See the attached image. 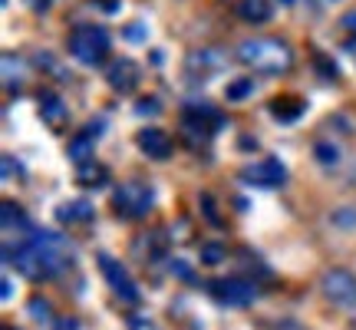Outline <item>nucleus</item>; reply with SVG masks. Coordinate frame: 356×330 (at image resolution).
Instances as JSON below:
<instances>
[{
    "instance_id": "obj_1",
    "label": "nucleus",
    "mask_w": 356,
    "mask_h": 330,
    "mask_svg": "<svg viewBox=\"0 0 356 330\" xmlns=\"http://www.w3.org/2000/svg\"><path fill=\"white\" fill-rule=\"evenodd\" d=\"M238 63H244L254 73H267V77H280L293 66V50L277 37H248L238 43Z\"/></svg>"
},
{
    "instance_id": "obj_2",
    "label": "nucleus",
    "mask_w": 356,
    "mask_h": 330,
    "mask_svg": "<svg viewBox=\"0 0 356 330\" xmlns=\"http://www.w3.org/2000/svg\"><path fill=\"white\" fill-rule=\"evenodd\" d=\"M26 244L40 254V261H43V267H47V278H60V274H66V271L73 267L76 251H73L70 238L60 235V231L33 228L30 231V238H26Z\"/></svg>"
},
{
    "instance_id": "obj_3",
    "label": "nucleus",
    "mask_w": 356,
    "mask_h": 330,
    "mask_svg": "<svg viewBox=\"0 0 356 330\" xmlns=\"http://www.w3.org/2000/svg\"><path fill=\"white\" fill-rule=\"evenodd\" d=\"M70 56L83 66H99L109 56V30L99 24H76L70 30Z\"/></svg>"
},
{
    "instance_id": "obj_4",
    "label": "nucleus",
    "mask_w": 356,
    "mask_h": 330,
    "mask_svg": "<svg viewBox=\"0 0 356 330\" xmlns=\"http://www.w3.org/2000/svg\"><path fill=\"white\" fill-rule=\"evenodd\" d=\"M113 205L122 218H145L155 205V191H152V185L132 178V182H122V185L113 191Z\"/></svg>"
},
{
    "instance_id": "obj_5",
    "label": "nucleus",
    "mask_w": 356,
    "mask_h": 330,
    "mask_svg": "<svg viewBox=\"0 0 356 330\" xmlns=\"http://www.w3.org/2000/svg\"><path fill=\"white\" fill-rule=\"evenodd\" d=\"M208 294L221 307H251L257 301V284L244 278H218L208 284Z\"/></svg>"
},
{
    "instance_id": "obj_6",
    "label": "nucleus",
    "mask_w": 356,
    "mask_h": 330,
    "mask_svg": "<svg viewBox=\"0 0 356 330\" xmlns=\"http://www.w3.org/2000/svg\"><path fill=\"white\" fill-rule=\"evenodd\" d=\"M96 261H99V271H102V278L109 281V288L115 291V297H122L126 304H139V288H136V281L129 278V271L122 267V261H115L113 254H106L99 251L96 254Z\"/></svg>"
},
{
    "instance_id": "obj_7",
    "label": "nucleus",
    "mask_w": 356,
    "mask_h": 330,
    "mask_svg": "<svg viewBox=\"0 0 356 330\" xmlns=\"http://www.w3.org/2000/svg\"><path fill=\"white\" fill-rule=\"evenodd\" d=\"M320 288H323V297L333 301V304L356 307V274L353 271H346V267H330V271H323Z\"/></svg>"
},
{
    "instance_id": "obj_8",
    "label": "nucleus",
    "mask_w": 356,
    "mask_h": 330,
    "mask_svg": "<svg viewBox=\"0 0 356 330\" xmlns=\"http://www.w3.org/2000/svg\"><path fill=\"white\" fill-rule=\"evenodd\" d=\"M3 261L17 267V274H24L26 281H47V267L40 261V254L26 242L20 244H3Z\"/></svg>"
},
{
    "instance_id": "obj_9",
    "label": "nucleus",
    "mask_w": 356,
    "mask_h": 330,
    "mask_svg": "<svg viewBox=\"0 0 356 330\" xmlns=\"http://www.w3.org/2000/svg\"><path fill=\"white\" fill-rule=\"evenodd\" d=\"M241 182L257 185V189H277L287 182V168L280 165V159H261L241 168Z\"/></svg>"
},
{
    "instance_id": "obj_10",
    "label": "nucleus",
    "mask_w": 356,
    "mask_h": 330,
    "mask_svg": "<svg viewBox=\"0 0 356 330\" xmlns=\"http://www.w3.org/2000/svg\"><path fill=\"white\" fill-rule=\"evenodd\" d=\"M142 79V66L132 60V56H119V60H113L109 63V70H106V83L115 89V93H122V96H129L132 89L139 86Z\"/></svg>"
},
{
    "instance_id": "obj_11",
    "label": "nucleus",
    "mask_w": 356,
    "mask_h": 330,
    "mask_svg": "<svg viewBox=\"0 0 356 330\" xmlns=\"http://www.w3.org/2000/svg\"><path fill=\"white\" fill-rule=\"evenodd\" d=\"M225 66H228V56H225V50H218V47H202V50H191L185 56V70L188 73H202V77L221 73Z\"/></svg>"
},
{
    "instance_id": "obj_12",
    "label": "nucleus",
    "mask_w": 356,
    "mask_h": 330,
    "mask_svg": "<svg viewBox=\"0 0 356 330\" xmlns=\"http://www.w3.org/2000/svg\"><path fill=\"white\" fill-rule=\"evenodd\" d=\"M136 146H139L149 159H159V162H165L168 155H172V139H168L162 129H139Z\"/></svg>"
},
{
    "instance_id": "obj_13",
    "label": "nucleus",
    "mask_w": 356,
    "mask_h": 330,
    "mask_svg": "<svg viewBox=\"0 0 356 330\" xmlns=\"http://www.w3.org/2000/svg\"><path fill=\"white\" fill-rule=\"evenodd\" d=\"M40 100V116H43V123L50 129H63L66 119H70V109H66V102L56 96V93H50V89H43L37 96Z\"/></svg>"
},
{
    "instance_id": "obj_14",
    "label": "nucleus",
    "mask_w": 356,
    "mask_h": 330,
    "mask_svg": "<svg viewBox=\"0 0 356 330\" xmlns=\"http://www.w3.org/2000/svg\"><path fill=\"white\" fill-rule=\"evenodd\" d=\"M96 218V208L86 198H76V202H66L56 208V221L60 225H89Z\"/></svg>"
},
{
    "instance_id": "obj_15",
    "label": "nucleus",
    "mask_w": 356,
    "mask_h": 330,
    "mask_svg": "<svg viewBox=\"0 0 356 330\" xmlns=\"http://www.w3.org/2000/svg\"><path fill=\"white\" fill-rule=\"evenodd\" d=\"M238 17L244 24H267L274 17V7H270V0H241L238 3Z\"/></svg>"
},
{
    "instance_id": "obj_16",
    "label": "nucleus",
    "mask_w": 356,
    "mask_h": 330,
    "mask_svg": "<svg viewBox=\"0 0 356 330\" xmlns=\"http://www.w3.org/2000/svg\"><path fill=\"white\" fill-rule=\"evenodd\" d=\"M0 225H3V231H7V235H13V231H26V228H30V218H26V212L17 202H3V205H0Z\"/></svg>"
},
{
    "instance_id": "obj_17",
    "label": "nucleus",
    "mask_w": 356,
    "mask_h": 330,
    "mask_svg": "<svg viewBox=\"0 0 356 330\" xmlns=\"http://www.w3.org/2000/svg\"><path fill=\"white\" fill-rule=\"evenodd\" d=\"M92 152H96V139H89L86 132L73 136V139H70V146H66V155L76 162V168H79V165H86V162H92Z\"/></svg>"
},
{
    "instance_id": "obj_18",
    "label": "nucleus",
    "mask_w": 356,
    "mask_h": 330,
    "mask_svg": "<svg viewBox=\"0 0 356 330\" xmlns=\"http://www.w3.org/2000/svg\"><path fill=\"white\" fill-rule=\"evenodd\" d=\"M270 116L280 119V123H293V119L304 116V102L293 100V96H277V100L270 102Z\"/></svg>"
},
{
    "instance_id": "obj_19",
    "label": "nucleus",
    "mask_w": 356,
    "mask_h": 330,
    "mask_svg": "<svg viewBox=\"0 0 356 330\" xmlns=\"http://www.w3.org/2000/svg\"><path fill=\"white\" fill-rule=\"evenodd\" d=\"M76 182L79 185H89V189H102L109 182V168L106 165H96V162H86L76 168Z\"/></svg>"
},
{
    "instance_id": "obj_20",
    "label": "nucleus",
    "mask_w": 356,
    "mask_h": 330,
    "mask_svg": "<svg viewBox=\"0 0 356 330\" xmlns=\"http://www.w3.org/2000/svg\"><path fill=\"white\" fill-rule=\"evenodd\" d=\"M251 93H254V79L241 77V79H234V83H228V89H225V100L238 102V100H244V96H251Z\"/></svg>"
},
{
    "instance_id": "obj_21",
    "label": "nucleus",
    "mask_w": 356,
    "mask_h": 330,
    "mask_svg": "<svg viewBox=\"0 0 356 330\" xmlns=\"http://www.w3.org/2000/svg\"><path fill=\"white\" fill-rule=\"evenodd\" d=\"M314 155H317V162L327 165V168H333V165L340 162V149H337L333 142H317V146H314Z\"/></svg>"
},
{
    "instance_id": "obj_22",
    "label": "nucleus",
    "mask_w": 356,
    "mask_h": 330,
    "mask_svg": "<svg viewBox=\"0 0 356 330\" xmlns=\"http://www.w3.org/2000/svg\"><path fill=\"white\" fill-rule=\"evenodd\" d=\"M340 30H343V37H346V47L353 50L356 47V10H350V13L340 17Z\"/></svg>"
},
{
    "instance_id": "obj_23",
    "label": "nucleus",
    "mask_w": 356,
    "mask_h": 330,
    "mask_svg": "<svg viewBox=\"0 0 356 330\" xmlns=\"http://www.w3.org/2000/svg\"><path fill=\"white\" fill-rule=\"evenodd\" d=\"M0 175H3V182H10L13 175L20 178L24 175V165L13 162V155H0Z\"/></svg>"
},
{
    "instance_id": "obj_24",
    "label": "nucleus",
    "mask_w": 356,
    "mask_h": 330,
    "mask_svg": "<svg viewBox=\"0 0 356 330\" xmlns=\"http://www.w3.org/2000/svg\"><path fill=\"white\" fill-rule=\"evenodd\" d=\"M314 66H317L320 73H323V79H337L340 77V70H337V63H333V60H327V56H323V53H314Z\"/></svg>"
},
{
    "instance_id": "obj_25",
    "label": "nucleus",
    "mask_w": 356,
    "mask_h": 330,
    "mask_svg": "<svg viewBox=\"0 0 356 330\" xmlns=\"http://www.w3.org/2000/svg\"><path fill=\"white\" fill-rule=\"evenodd\" d=\"M228 258V251L221 248V244H202V261L204 265H221Z\"/></svg>"
},
{
    "instance_id": "obj_26",
    "label": "nucleus",
    "mask_w": 356,
    "mask_h": 330,
    "mask_svg": "<svg viewBox=\"0 0 356 330\" xmlns=\"http://www.w3.org/2000/svg\"><path fill=\"white\" fill-rule=\"evenodd\" d=\"M26 311H30V317H33V320H47V317H50V304H47L43 297H30Z\"/></svg>"
},
{
    "instance_id": "obj_27",
    "label": "nucleus",
    "mask_w": 356,
    "mask_h": 330,
    "mask_svg": "<svg viewBox=\"0 0 356 330\" xmlns=\"http://www.w3.org/2000/svg\"><path fill=\"white\" fill-rule=\"evenodd\" d=\"M333 225H340V228H356V208H340V212H333Z\"/></svg>"
},
{
    "instance_id": "obj_28",
    "label": "nucleus",
    "mask_w": 356,
    "mask_h": 330,
    "mask_svg": "<svg viewBox=\"0 0 356 330\" xmlns=\"http://www.w3.org/2000/svg\"><path fill=\"white\" fill-rule=\"evenodd\" d=\"M129 330H159V324L149 314H132L129 317Z\"/></svg>"
},
{
    "instance_id": "obj_29",
    "label": "nucleus",
    "mask_w": 356,
    "mask_h": 330,
    "mask_svg": "<svg viewBox=\"0 0 356 330\" xmlns=\"http://www.w3.org/2000/svg\"><path fill=\"white\" fill-rule=\"evenodd\" d=\"M122 37H126L129 43H142V40H145V24H142V20H136V24H129L126 30H122Z\"/></svg>"
},
{
    "instance_id": "obj_30",
    "label": "nucleus",
    "mask_w": 356,
    "mask_h": 330,
    "mask_svg": "<svg viewBox=\"0 0 356 330\" xmlns=\"http://www.w3.org/2000/svg\"><path fill=\"white\" fill-rule=\"evenodd\" d=\"M136 113L139 116H159L162 113V106H159V100H142L139 106H136Z\"/></svg>"
},
{
    "instance_id": "obj_31",
    "label": "nucleus",
    "mask_w": 356,
    "mask_h": 330,
    "mask_svg": "<svg viewBox=\"0 0 356 330\" xmlns=\"http://www.w3.org/2000/svg\"><path fill=\"white\" fill-rule=\"evenodd\" d=\"M202 205H204V215L211 218V225H221V218L215 215V198H211V195H202Z\"/></svg>"
},
{
    "instance_id": "obj_32",
    "label": "nucleus",
    "mask_w": 356,
    "mask_h": 330,
    "mask_svg": "<svg viewBox=\"0 0 356 330\" xmlns=\"http://www.w3.org/2000/svg\"><path fill=\"white\" fill-rule=\"evenodd\" d=\"M102 132H106V119H92V123L86 126V136H89V139H99Z\"/></svg>"
},
{
    "instance_id": "obj_33",
    "label": "nucleus",
    "mask_w": 356,
    "mask_h": 330,
    "mask_svg": "<svg viewBox=\"0 0 356 330\" xmlns=\"http://www.w3.org/2000/svg\"><path fill=\"white\" fill-rule=\"evenodd\" d=\"M172 274H178L181 281H191V267L185 265V261H178V258H175V261H172Z\"/></svg>"
},
{
    "instance_id": "obj_34",
    "label": "nucleus",
    "mask_w": 356,
    "mask_h": 330,
    "mask_svg": "<svg viewBox=\"0 0 356 330\" xmlns=\"http://www.w3.org/2000/svg\"><path fill=\"white\" fill-rule=\"evenodd\" d=\"M53 330H79V320L76 317H60L53 324Z\"/></svg>"
},
{
    "instance_id": "obj_35",
    "label": "nucleus",
    "mask_w": 356,
    "mask_h": 330,
    "mask_svg": "<svg viewBox=\"0 0 356 330\" xmlns=\"http://www.w3.org/2000/svg\"><path fill=\"white\" fill-rule=\"evenodd\" d=\"M0 297H3V301H10V297H13V281L10 278L0 281Z\"/></svg>"
},
{
    "instance_id": "obj_36",
    "label": "nucleus",
    "mask_w": 356,
    "mask_h": 330,
    "mask_svg": "<svg viewBox=\"0 0 356 330\" xmlns=\"http://www.w3.org/2000/svg\"><path fill=\"white\" fill-rule=\"evenodd\" d=\"M26 3H30V10H37V13L50 10V0H26Z\"/></svg>"
},
{
    "instance_id": "obj_37",
    "label": "nucleus",
    "mask_w": 356,
    "mask_h": 330,
    "mask_svg": "<svg viewBox=\"0 0 356 330\" xmlns=\"http://www.w3.org/2000/svg\"><path fill=\"white\" fill-rule=\"evenodd\" d=\"M280 3H284V7H293V0H280Z\"/></svg>"
}]
</instances>
